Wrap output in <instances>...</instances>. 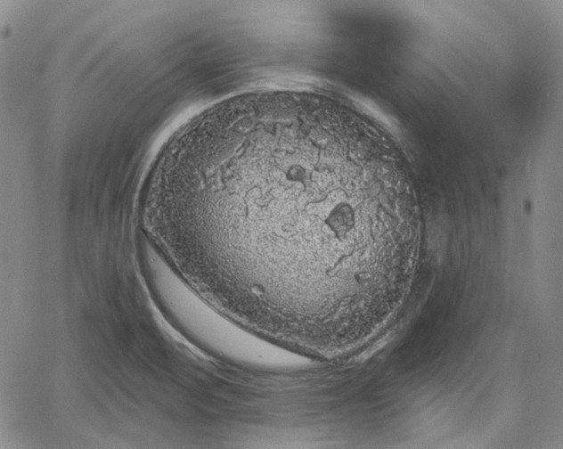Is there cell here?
I'll list each match as a JSON object with an SVG mask.
<instances>
[{"instance_id":"1","label":"cell","mask_w":563,"mask_h":449,"mask_svg":"<svg viewBox=\"0 0 563 449\" xmlns=\"http://www.w3.org/2000/svg\"><path fill=\"white\" fill-rule=\"evenodd\" d=\"M372 149L344 133L275 143L200 200L188 240L226 252L272 312L360 318L394 295L420 232L399 172Z\"/></svg>"}]
</instances>
